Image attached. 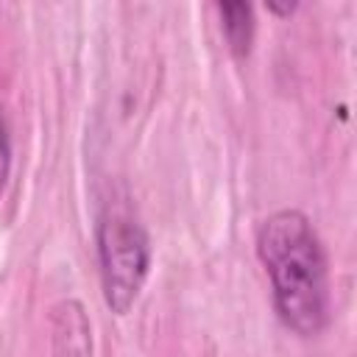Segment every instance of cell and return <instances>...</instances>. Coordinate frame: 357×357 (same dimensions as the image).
Masks as SVG:
<instances>
[{"instance_id": "cell-1", "label": "cell", "mask_w": 357, "mask_h": 357, "mask_svg": "<svg viewBox=\"0 0 357 357\" xmlns=\"http://www.w3.org/2000/svg\"><path fill=\"white\" fill-rule=\"evenodd\" d=\"M257 257L271 279L279 321L315 337L329 324V262L312 220L298 209H279L257 226Z\"/></svg>"}, {"instance_id": "cell-2", "label": "cell", "mask_w": 357, "mask_h": 357, "mask_svg": "<svg viewBox=\"0 0 357 357\" xmlns=\"http://www.w3.org/2000/svg\"><path fill=\"white\" fill-rule=\"evenodd\" d=\"M95 243L103 298L112 312L126 315L151 271V237L128 204L106 201L95 223Z\"/></svg>"}, {"instance_id": "cell-3", "label": "cell", "mask_w": 357, "mask_h": 357, "mask_svg": "<svg viewBox=\"0 0 357 357\" xmlns=\"http://www.w3.org/2000/svg\"><path fill=\"white\" fill-rule=\"evenodd\" d=\"M53 354L56 357H92V337L84 307L73 298L53 307Z\"/></svg>"}, {"instance_id": "cell-4", "label": "cell", "mask_w": 357, "mask_h": 357, "mask_svg": "<svg viewBox=\"0 0 357 357\" xmlns=\"http://www.w3.org/2000/svg\"><path fill=\"white\" fill-rule=\"evenodd\" d=\"M218 14H220V28H223L229 50L237 59H245L251 53L254 31H257L254 8L248 3H240V0L237 3H218Z\"/></svg>"}, {"instance_id": "cell-5", "label": "cell", "mask_w": 357, "mask_h": 357, "mask_svg": "<svg viewBox=\"0 0 357 357\" xmlns=\"http://www.w3.org/2000/svg\"><path fill=\"white\" fill-rule=\"evenodd\" d=\"M8 173H11V134H8V120L0 106V195L8 184Z\"/></svg>"}, {"instance_id": "cell-6", "label": "cell", "mask_w": 357, "mask_h": 357, "mask_svg": "<svg viewBox=\"0 0 357 357\" xmlns=\"http://www.w3.org/2000/svg\"><path fill=\"white\" fill-rule=\"evenodd\" d=\"M296 6H276V3H268V11H273V14H290Z\"/></svg>"}]
</instances>
